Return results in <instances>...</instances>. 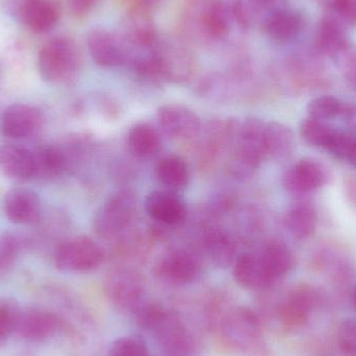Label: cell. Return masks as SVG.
I'll list each match as a JSON object with an SVG mask.
<instances>
[{
  "instance_id": "8d00e7d4",
  "label": "cell",
  "mask_w": 356,
  "mask_h": 356,
  "mask_svg": "<svg viewBox=\"0 0 356 356\" xmlns=\"http://www.w3.org/2000/svg\"><path fill=\"white\" fill-rule=\"evenodd\" d=\"M356 147V131L337 129L326 152L339 160L348 161Z\"/></svg>"
},
{
  "instance_id": "52a82bcc",
  "label": "cell",
  "mask_w": 356,
  "mask_h": 356,
  "mask_svg": "<svg viewBox=\"0 0 356 356\" xmlns=\"http://www.w3.org/2000/svg\"><path fill=\"white\" fill-rule=\"evenodd\" d=\"M104 296L111 305L133 315L145 302L146 282L136 266L117 265L102 282Z\"/></svg>"
},
{
  "instance_id": "f6af8a7d",
  "label": "cell",
  "mask_w": 356,
  "mask_h": 356,
  "mask_svg": "<svg viewBox=\"0 0 356 356\" xmlns=\"http://www.w3.org/2000/svg\"><path fill=\"white\" fill-rule=\"evenodd\" d=\"M349 196L353 198V202L356 204V180H351L350 184H348Z\"/></svg>"
},
{
  "instance_id": "681fc988",
  "label": "cell",
  "mask_w": 356,
  "mask_h": 356,
  "mask_svg": "<svg viewBox=\"0 0 356 356\" xmlns=\"http://www.w3.org/2000/svg\"><path fill=\"white\" fill-rule=\"evenodd\" d=\"M353 305H355V307L356 309V286H355V289H353Z\"/></svg>"
},
{
  "instance_id": "7c38bea8",
  "label": "cell",
  "mask_w": 356,
  "mask_h": 356,
  "mask_svg": "<svg viewBox=\"0 0 356 356\" xmlns=\"http://www.w3.org/2000/svg\"><path fill=\"white\" fill-rule=\"evenodd\" d=\"M6 8L17 22L38 33L51 31L62 15L58 0H10Z\"/></svg>"
},
{
  "instance_id": "d6986e66",
  "label": "cell",
  "mask_w": 356,
  "mask_h": 356,
  "mask_svg": "<svg viewBox=\"0 0 356 356\" xmlns=\"http://www.w3.org/2000/svg\"><path fill=\"white\" fill-rule=\"evenodd\" d=\"M144 209L156 223L177 226L188 217L186 201L175 191L156 190L150 192L144 201Z\"/></svg>"
},
{
  "instance_id": "cb8c5ba5",
  "label": "cell",
  "mask_w": 356,
  "mask_h": 356,
  "mask_svg": "<svg viewBox=\"0 0 356 356\" xmlns=\"http://www.w3.org/2000/svg\"><path fill=\"white\" fill-rule=\"evenodd\" d=\"M305 26L300 13L291 8L274 10L266 19L265 33L271 41L288 43L298 37Z\"/></svg>"
},
{
  "instance_id": "d590c367",
  "label": "cell",
  "mask_w": 356,
  "mask_h": 356,
  "mask_svg": "<svg viewBox=\"0 0 356 356\" xmlns=\"http://www.w3.org/2000/svg\"><path fill=\"white\" fill-rule=\"evenodd\" d=\"M342 102L334 96L323 95L309 102L307 104V114L309 118L316 120L327 121L339 118L342 111Z\"/></svg>"
},
{
  "instance_id": "8992f818",
  "label": "cell",
  "mask_w": 356,
  "mask_h": 356,
  "mask_svg": "<svg viewBox=\"0 0 356 356\" xmlns=\"http://www.w3.org/2000/svg\"><path fill=\"white\" fill-rule=\"evenodd\" d=\"M317 302L314 289L307 284H299L291 289L277 301H266L263 312L257 313L261 319L275 322L282 330H298L309 322Z\"/></svg>"
},
{
  "instance_id": "bcb514c9",
  "label": "cell",
  "mask_w": 356,
  "mask_h": 356,
  "mask_svg": "<svg viewBox=\"0 0 356 356\" xmlns=\"http://www.w3.org/2000/svg\"><path fill=\"white\" fill-rule=\"evenodd\" d=\"M274 0H252L253 4L257 8H265L272 4Z\"/></svg>"
},
{
  "instance_id": "e0dca14e",
  "label": "cell",
  "mask_w": 356,
  "mask_h": 356,
  "mask_svg": "<svg viewBox=\"0 0 356 356\" xmlns=\"http://www.w3.org/2000/svg\"><path fill=\"white\" fill-rule=\"evenodd\" d=\"M87 46L92 60L102 68L124 66L131 54V50L120 38L104 29L90 31L87 35Z\"/></svg>"
},
{
  "instance_id": "30bf717a",
  "label": "cell",
  "mask_w": 356,
  "mask_h": 356,
  "mask_svg": "<svg viewBox=\"0 0 356 356\" xmlns=\"http://www.w3.org/2000/svg\"><path fill=\"white\" fill-rule=\"evenodd\" d=\"M106 259L104 249L88 236H75L63 242L54 253L56 269L66 273H91Z\"/></svg>"
},
{
  "instance_id": "6da1fadb",
  "label": "cell",
  "mask_w": 356,
  "mask_h": 356,
  "mask_svg": "<svg viewBox=\"0 0 356 356\" xmlns=\"http://www.w3.org/2000/svg\"><path fill=\"white\" fill-rule=\"evenodd\" d=\"M133 316L136 323L154 337L165 356H193L198 350L194 332L177 309L145 301Z\"/></svg>"
},
{
  "instance_id": "83f0119b",
  "label": "cell",
  "mask_w": 356,
  "mask_h": 356,
  "mask_svg": "<svg viewBox=\"0 0 356 356\" xmlns=\"http://www.w3.org/2000/svg\"><path fill=\"white\" fill-rule=\"evenodd\" d=\"M317 221L315 207L307 200L293 203L284 217V224L289 232L298 240H305L313 236L317 227Z\"/></svg>"
},
{
  "instance_id": "7a4b0ae2",
  "label": "cell",
  "mask_w": 356,
  "mask_h": 356,
  "mask_svg": "<svg viewBox=\"0 0 356 356\" xmlns=\"http://www.w3.org/2000/svg\"><path fill=\"white\" fill-rule=\"evenodd\" d=\"M60 319V338L69 356H97L102 349V337L97 321L87 307L70 293L56 291Z\"/></svg>"
},
{
  "instance_id": "ac0fdd59",
  "label": "cell",
  "mask_w": 356,
  "mask_h": 356,
  "mask_svg": "<svg viewBox=\"0 0 356 356\" xmlns=\"http://www.w3.org/2000/svg\"><path fill=\"white\" fill-rule=\"evenodd\" d=\"M159 127L171 139L192 140L198 137L202 122L194 111L180 104H165L158 110Z\"/></svg>"
},
{
  "instance_id": "d6a6232c",
  "label": "cell",
  "mask_w": 356,
  "mask_h": 356,
  "mask_svg": "<svg viewBox=\"0 0 356 356\" xmlns=\"http://www.w3.org/2000/svg\"><path fill=\"white\" fill-rule=\"evenodd\" d=\"M200 24L203 31L213 39L222 40L227 37L230 24L225 6L221 2H211L201 13Z\"/></svg>"
},
{
  "instance_id": "836d02e7",
  "label": "cell",
  "mask_w": 356,
  "mask_h": 356,
  "mask_svg": "<svg viewBox=\"0 0 356 356\" xmlns=\"http://www.w3.org/2000/svg\"><path fill=\"white\" fill-rule=\"evenodd\" d=\"M336 129V127H332L325 121L316 120L307 117L301 122L299 131L305 143L313 147L326 149Z\"/></svg>"
},
{
  "instance_id": "3957f363",
  "label": "cell",
  "mask_w": 356,
  "mask_h": 356,
  "mask_svg": "<svg viewBox=\"0 0 356 356\" xmlns=\"http://www.w3.org/2000/svg\"><path fill=\"white\" fill-rule=\"evenodd\" d=\"M224 347L240 356H273L257 312L230 305L218 320L213 332Z\"/></svg>"
},
{
  "instance_id": "484cf974",
  "label": "cell",
  "mask_w": 356,
  "mask_h": 356,
  "mask_svg": "<svg viewBox=\"0 0 356 356\" xmlns=\"http://www.w3.org/2000/svg\"><path fill=\"white\" fill-rule=\"evenodd\" d=\"M115 241V254L124 261L121 265L136 266V263H141L149 254V247L154 238L149 232L145 234L141 230L131 229V226Z\"/></svg>"
},
{
  "instance_id": "e575fe53",
  "label": "cell",
  "mask_w": 356,
  "mask_h": 356,
  "mask_svg": "<svg viewBox=\"0 0 356 356\" xmlns=\"http://www.w3.org/2000/svg\"><path fill=\"white\" fill-rule=\"evenodd\" d=\"M21 309L18 301L13 298H0V348L8 339L17 332Z\"/></svg>"
},
{
  "instance_id": "1f68e13d",
  "label": "cell",
  "mask_w": 356,
  "mask_h": 356,
  "mask_svg": "<svg viewBox=\"0 0 356 356\" xmlns=\"http://www.w3.org/2000/svg\"><path fill=\"white\" fill-rule=\"evenodd\" d=\"M37 177L54 178L60 177L69 168L64 148L56 145H44L33 152Z\"/></svg>"
},
{
  "instance_id": "f1b7e54d",
  "label": "cell",
  "mask_w": 356,
  "mask_h": 356,
  "mask_svg": "<svg viewBox=\"0 0 356 356\" xmlns=\"http://www.w3.org/2000/svg\"><path fill=\"white\" fill-rule=\"evenodd\" d=\"M296 146L294 131L280 122H267L265 129V149L268 159L282 161L292 156Z\"/></svg>"
},
{
  "instance_id": "b9f144b4",
  "label": "cell",
  "mask_w": 356,
  "mask_h": 356,
  "mask_svg": "<svg viewBox=\"0 0 356 356\" xmlns=\"http://www.w3.org/2000/svg\"><path fill=\"white\" fill-rule=\"evenodd\" d=\"M337 18L343 24L356 25V0H332Z\"/></svg>"
},
{
  "instance_id": "7dc6e473",
  "label": "cell",
  "mask_w": 356,
  "mask_h": 356,
  "mask_svg": "<svg viewBox=\"0 0 356 356\" xmlns=\"http://www.w3.org/2000/svg\"><path fill=\"white\" fill-rule=\"evenodd\" d=\"M138 1L141 2V3H143L144 6H147V8H152V6H156V3H158L160 0H138Z\"/></svg>"
},
{
  "instance_id": "ffe728a7",
  "label": "cell",
  "mask_w": 356,
  "mask_h": 356,
  "mask_svg": "<svg viewBox=\"0 0 356 356\" xmlns=\"http://www.w3.org/2000/svg\"><path fill=\"white\" fill-rule=\"evenodd\" d=\"M17 332L31 342H42L60 336V319L54 309L29 307L21 313Z\"/></svg>"
},
{
  "instance_id": "7bdbcfd3",
  "label": "cell",
  "mask_w": 356,
  "mask_h": 356,
  "mask_svg": "<svg viewBox=\"0 0 356 356\" xmlns=\"http://www.w3.org/2000/svg\"><path fill=\"white\" fill-rule=\"evenodd\" d=\"M97 0H69L71 12L77 17L87 16Z\"/></svg>"
},
{
  "instance_id": "8fae6325",
  "label": "cell",
  "mask_w": 356,
  "mask_h": 356,
  "mask_svg": "<svg viewBox=\"0 0 356 356\" xmlns=\"http://www.w3.org/2000/svg\"><path fill=\"white\" fill-rule=\"evenodd\" d=\"M240 124L236 119L220 118L203 125L198 135L199 164L202 168L213 166L228 148H234Z\"/></svg>"
},
{
  "instance_id": "5bb4252c",
  "label": "cell",
  "mask_w": 356,
  "mask_h": 356,
  "mask_svg": "<svg viewBox=\"0 0 356 356\" xmlns=\"http://www.w3.org/2000/svg\"><path fill=\"white\" fill-rule=\"evenodd\" d=\"M330 169L321 161L305 158L288 169L284 175V186L293 195H307L330 182Z\"/></svg>"
},
{
  "instance_id": "74e56055",
  "label": "cell",
  "mask_w": 356,
  "mask_h": 356,
  "mask_svg": "<svg viewBox=\"0 0 356 356\" xmlns=\"http://www.w3.org/2000/svg\"><path fill=\"white\" fill-rule=\"evenodd\" d=\"M24 238L15 232H4L0 236V272L8 270L24 248Z\"/></svg>"
},
{
  "instance_id": "603a6c76",
  "label": "cell",
  "mask_w": 356,
  "mask_h": 356,
  "mask_svg": "<svg viewBox=\"0 0 356 356\" xmlns=\"http://www.w3.org/2000/svg\"><path fill=\"white\" fill-rule=\"evenodd\" d=\"M0 172L16 180H27L37 177L33 152L19 146H1Z\"/></svg>"
},
{
  "instance_id": "277c9868",
  "label": "cell",
  "mask_w": 356,
  "mask_h": 356,
  "mask_svg": "<svg viewBox=\"0 0 356 356\" xmlns=\"http://www.w3.org/2000/svg\"><path fill=\"white\" fill-rule=\"evenodd\" d=\"M83 56L76 42L60 35L44 44L38 54L40 76L52 85H71L79 79Z\"/></svg>"
},
{
  "instance_id": "4fadbf2b",
  "label": "cell",
  "mask_w": 356,
  "mask_h": 356,
  "mask_svg": "<svg viewBox=\"0 0 356 356\" xmlns=\"http://www.w3.org/2000/svg\"><path fill=\"white\" fill-rule=\"evenodd\" d=\"M154 51L165 81L184 83L192 79L196 63L194 56L184 46L159 39L154 44Z\"/></svg>"
},
{
  "instance_id": "c3c4849f",
  "label": "cell",
  "mask_w": 356,
  "mask_h": 356,
  "mask_svg": "<svg viewBox=\"0 0 356 356\" xmlns=\"http://www.w3.org/2000/svg\"><path fill=\"white\" fill-rule=\"evenodd\" d=\"M347 162L350 163L351 165H353L355 168H356V147L355 149L353 150V154H351V156H349L348 161Z\"/></svg>"
},
{
  "instance_id": "d4e9b609",
  "label": "cell",
  "mask_w": 356,
  "mask_h": 356,
  "mask_svg": "<svg viewBox=\"0 0 356 356\" xmlns=\"http://www.w3.org/2000/svg\"><path fill=\"white\" fill-rule=\"evenodd\" d=\"M350 45L344 24L336 16H326L318 26L315 37L316 51L334 58Z\"/></svg>"
},
{
  "instance_id": "ee69618b",
  "label": "cell",
  "mask_w": 356,
  "mask_h": 356,
  "mask_svg": "<svg viewBox=\"0 0 356 356\" xmlns=\"http://www.w3.org/2000/svg\"><path fill=\"white\" fill-rule=\"evenodd\" d=\"M339 118L342 119L347 125V129L356 131V106L343 104Z\"/></svg>"
},
{
  "instance_id": "9a60e30c",
  "label": "cell",
  "mask_w": 356,
  "mask_h": 356,
  "mask_svg": "<svg viewBox=\"0 0 356 356\" xmlns=\"http://www.w3.org/2000/svg\"><path fill=\"white\" fill-rule=\"evenodd\" d=\"M198 252L203 261L218 268L234 266L238 257V245L236 238L223 228L205 224L201 232Z\"/></svg>"
},
{
  "instance_id": "60d3db41",
  "label": "cell",
  "mask_w": 356,
  "mask_h": 356,
  "mask_svg": "<svg viewBox=\"0 0 356 356\" xmlns=\"http://www.w3.org/2000/svg\"><path fill=\"white\" fill-rule=\"evenodd\" d=\"M334 60L349 83L356 89V46L350 44Z\"/></svg>"
},
{
  "instance_id": "ba28073f",
  "label": "cell",
  "mask_w": 356,
  "mask_h": 356,
  "mask_svg": "<svg viewBox=\"0 0 356 356\" xmlns=\"http://www.w3.org/2000/svg\"><path fill=\"white\" fill-rule=\"evenodd\" d=\"M137 209V198L131 191L121 190L114 193L94 215V232L104 240H115L131 227Z\"/></svg>"
},
{
  "instance_id": "2e32d148",
  "label": "cell",
  "mask_w": 356,
  "mask_h": 356,
  "mask_svg": "<svg viewBox=\"0 0 356 356\" xmlns=\"http://www.w3.org/2000/svg\"><path fill=\"white\" fill-rule=\"evenodd\" d=\"M266 290L273 289L294 268L296 259L291 247L284 241L273 238L257 252Z\"/></svg>"
},
{
  "instance_id": "f35d334b",
  "label": "cell",
  "mask_w": 356,
  "mask_h": 356,
  "mask_svg": "<svg viewBox=\"0 0 356 356\" xmlns=\"http://www.w3.org/2000/svg\"><path fill=\"white\" fill-rule=\"evenodd\" d=\"M106 356H152L145 341L139 336H124L117 339Z\"/></svg>"
},
{
  "instance_id": "7402d4cb",
  "label": "cell",
  "mask_w": 356,
  "mask_h": 356,
  "mask_svg": "<svg viewBox=\"0 0 356 356\" xmlns=\"http://www.w3.org/2000/svg\"><path fill=\"white\" fill-rule=\"evenodd\" d=\"M4 213L14 224H31L41 215V201L35 191L25 188H12L3 201Z\"/></svg>"
},
{
  "instance_id": "ab89813d",
  "label": "cell",
  "mask_w": 356,
  "mask_h": 356,
  "mask_svg": "<svg viewBox=\"0 0 356 356\" xmlns=\"http://www.w3.org/2000/svg\"><path fill=\"white\" fill-rule=\"evenodd\" d=\"M338 344L347 356H356V319H347L338 330Z\"/></svg>"
},
{
  "instance_id": "44dd1931",
  "label": "cell",
  "mask_w": 356,
  "mask_h": 356,
  "mask_svg": "<svg viewBox=\"0 0 356 356\" xmlns=\"http://www.w3.org/2000/svg\"><path fill=\"white\" fill-rule=\"evenodd\" d=\"M43 117L35 106L14 104L4 110L1 117V131L10 139H25L35 135L42 127Z\"/></svg>"
},
{
  "instance_id": "4316f807",
  "label": "cell",
  "mask_w": 356,
  "mask_h": 356,
  "mask_svg": "<svg viewBox=\"0 0 356 356\" xmlns=\"http://www.w3.org/2000/svg\"><path fill=\"white\" fill-rule=\"evenodd\" d=\"M127 145L129 152L138 159H152L162 148V138L158 129L149 123H138L127 134Z\"/></svg>"
},
{
  "instance_id": "5b68a950",
  "label": "cell",
  "mask_w": 356,
  "mask_h": 356,
  "mask_svg": "<svg viewBox=\"0 0 356 356\" xmlns=\"http://www.w3.org/2000/svg\"><path fill=\"white\" fill-rule=\"evenodd\" d=\"M266 123L257 117H247L241 122L238 138L228 162V170L234 177H249L267 160Z\"/></svg>"
},
{
  "instance_id": "f546056e",
  "label": "cell",
  "mask_w": 356,
  "mask_h": 356,
  "mask_svg": "<svg viewBox=\"0 0 356 356\" xmlns=\"http://www.w3.org/2000/svg\"><path fill=\"white\" fill-rule=\"evenodd\" d=\"M232 275L234 282L245 290H266L257 252H245L238 255L232 266Z\"/></svg>"
},
{
  "instance_id": "4dcf8cb0",
  "label": "cell",
  "mask_w": 356,
  "mask_h": 356,
  "mask_svg": "<svg viewBox=\"0 0 356 356\" xmlns=\"http://www.w3.org/2000/svg\"><path fill=\"white\" fill-rule=\"evenodd\" d=\"M159 181L167 190H184L190 181V169L184 159L178 156H166L159 162L156 168Z\"/></svg>"
},
{
  "instance_id": "9c48e42d",
  "label": "cell",
  "mask_w": 356,
  "mask_h": 356,
  "mask_svg": "<svg viewBox=\"0 0 356 356\" xmlns=\"http://www.w3.org/2000/svg\"><path fill=\"white\" fill-rule=\"evenodd\" d=\"M203 259L197 249L170 247L154 263L152 272L161 282L171 286L192 284L202 273Z\"/></svg>"
}]
</instances>
